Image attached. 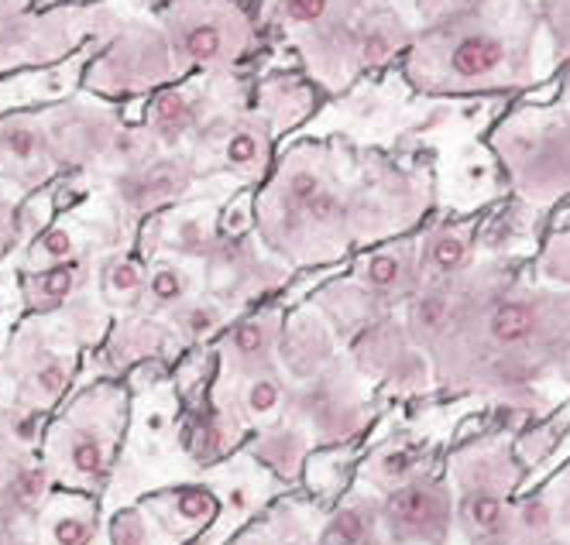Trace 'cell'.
<instances>
[{"label":"cell","mask_w":570,"mask_h":545,"mask_svg":"<svg viewBox=\"0 0 570 545\" xmlns=\"http://www.w3.org/2000/svg\"><path fill=\"white\" fill-rule=\"evenodd\" d=\"M357 288L368 303H399L410 299L413 291L423 285V265H420V237H399V240H382V247L368 250L354 278L347 281Z\"/></svg>","instance_id":"obj_12"},{"label":"cell","mask_w":570,"mask_h":545,"mask_svg":"<svg viewBox=\"0 0 570 545\" xmlns=\"http://www.w3.org/2000/svg\"><path fill=\"white\" fill-rule=\"evenodd\" d=\"M69 464L76 474L97 477L104 470V439L97 433H76L69 443Z\"/></svg>","instance_id":"obj_32"},{"label":"cell","mask_w":570,"mask_h":545,"mask_svg":"<svg viewBox=\"0 0 570 545\" xmlns=\"http://www.w3.org/2000/svg\"><path fill=\"white\" fill-rule=\"evenodd\" d=\"M540 28L529 0H484L474 11L423 24L402 59L405 79L430 97L525 90L540 79Z\"/></svg>","instance_id":"obj_2"},{"label":"cell","mask_w":570,"mask_h":545,"mask_svg":"<svg viewBox=\"0 0 570 545\" xmlns=\"http://www.w3.org/2000/svg\"><path fill=\"white\" fill-rule=\"evenodd\" d=\"M354 0H265L262 18L272 28H282L285 34H303L320 24H327L334 14H341Z\"/></svg>","instance_id":"obj_20"},{"label":"cell","mask_w":570,"mask_h":545,"mask_svg":"<svg viewBox=\"0 0 570 545\" xmlns=\"http://www.w3.org/2000/svg\"><path fill=\"white\" fill-rule=\"evenodd\" d=\"M282 309L268 306L262 313H252L237 319L220 340V354L224 360L237 370V374H258L272 367V357L282 347L285 337V323H282Z\"/></svg>","instance_id":"obj_13"},{"label":"cell","mask_w":570,"mask_h":545,"mask_svg":"<svg viewBox=\"0 0 570 545\" xmlns=\"http://www.w3.org/2000/svg\"><path fill=\"white\" fill-rule=\"evenodd\" d=\"M114 545H145V525L138 515H120L114 525Z\"/></svg>","instance_id":"obj_35"},{"label":"cell","mask_w":570,"mask_h":545,"mask_svg":"<svg viewBox=\"0 0 570 545\" xmlns=\"http://www.w3.org/2000/svg\"><path fill=\"white\" fill-rule=\"evenodd\" d=\"M258 110L275 123V131L282 135L285 128H296V123L313 110V93L293 76H275L262 87Z\"/></svg>","instance_id":"obj_21"},{"label":"cell","mask_w":570,"mask_h":545,"mask_svg":"<svg viewBox=\"0 0 570 545\" xmlns=\"http://www.w3.org/2000/svg\"><path fill=\"white\" fill-rule=\"evenodd\" d=\"M90 278H97V268L90 265V258H69V261H56L46 268H21L18 285L24 306L35 313H56L62 309L69 299H76L79 291L90 285Z\"/></svg>","instance_id":"obj_14"},{"label":"cell","mask_w":570,"mask_h":545,"mask_svg":"<svg viewBox=\"0 0 570 545\" xmlns=\"http://www.w3.org/2000/svg\"><path fill=\"white\" fill-rule=\"evenodd\" d=\"M79 255H83V247H79L72 227L56 220V224H49L46 230H38L28 240V265L24 268H46V265L69 261V258H79Z\"/></svg>","instance_id":"obj_23"},{"label":"cell","mask_w":570,"mask_h":545,"mask_svg":"<svg viewBox=\"0 0 570 545\" xmlns=\"http://www.w3.org/2000/svg\"><path fill=\"white\" fill-rule=\"evenodd\" d=\"M66 172L59 155L49 110L46 107H21L0 113V182L35 196L52 186Z\"/></svg>","instance_id":"obj_8"},{"label":"cell","mask_w":570,"mask_h":545,"mask_svg":"<svg viewBox=\"0 0 570 545\" xmlns=\"http://www.w3.org/2000/svg\"><path fill=\"white\" fill-rule=\"evenodd\" d=\"M69 374H72L69 357H59V354L42 357V360H38V367L31 370V392H35V398L46 402V405L56 402L66 392V385H69Z\"/></svg>","instance_id":"obj_29"},{"label":"cell","mask_w":570,"mask_h":545,"mask_svg":"<svg viewBox=\"0 0 570 545\" xmlns=\"http://www.w3.org/2000/svg\"><path fill=\"white\" fill-rule=\"evenodd\" d=\"M4 255H8V247H0V261H4Z\"/></svg>","instance_id":"obj_39"},{"label":"cell","mask_w":570,"mask_h":545,"mask_svg":"<svg viewBox=\"0 0 570 545\" xmlns=\"http://www.w3.org/2000/svg\"><path fill=\"white\" fill-rule=\"evenodd\" d=\"M224 76H207L199 72L193 82H173L151 93L145 107V135L161 148V151H183L203 123L210 120L214 107V90Z\"/></svg>","instance_id":"obj_9"},{"label":"cell","mask_w":570,"mask_h":545,"mask_svg":"<svg viewBox=\"0 0 570 545\" xmlns=\"http://www.w3.org/2000/svg\"><path fill=\"white\" fill-rule=\"evenodd\" d=\"M18 487H21L24 501H35L38 494H42V487H46V477H42V470H28V474H21Z\"/></svg>","instance_id":"obj_37"},{"label":"cell","mask_w":570,"mask_h":545,"mask_svg":"<svg viewBox=\"0 0 570 545\" xmlns=\"http://www.w3.org/2000/svg\"><path fill=\"white\" fill-rule=\"evenodd\" d=\"M540 24L550 34V56L553 66L570 59V0H540Z\"/></svg>","instance_id":"obj_27"},{"label":"cell","mask_w":570,"mask_h":545,"mask_svg":"<svg viewBox=\"0 0 570 545\" xmlns=\"http://www.w3.org/2000/svg\"><path fill=\"white\" fill-rule=\"evenodd\" d=\"M262 186L258 237L296 268L337 261L372 240H395L433 202L426 176L395 169L379 155L354 165L334 145L285 151Z\"/></svg>","instance_id":"obj_1"},{"label":"cell","mask_w":570,"mask_h":545,"mask_svg":"<svg viewBox=\"0 0 570 545\" xmlns=\"http://www.w3.org/2000/svg\"><path fill=\"white\" fill-rule=\"evenodd\" d=\"M560 487H563V497H560V518H563V522H570V474L563 477V484H560Z\"/></svg>","instance_id":"obj_38"},{"label":"cell","mask_w":570,"mask_h":545,"mask_svg":"<svg viewBox=\"0 0 570 545\" xmlns=\"http://www.w3.org/2000/svg\"><path fill=\"white\" fill-rule=\"evenodd\" d=\"M488 145L512 189L533 206L570 199V103L519 107L495 123Z\"/></svg>","instance_id":"obj_4"},{"label":"cell","mask_w":570,"mask_h":545,"mask_svg":"<svg viewBox=\"0 0 570 545\" xmlns=\"http://www.w3.org/2000/svg\"><path fill=\"white\" fill-rule=\"evenodd\" d=\"M299 402H303V412L313 418V426L327 436H347L351 418L361 415L357 398L344 388V382H337V377H320L313 388L303 392Z\"/></svg>","instance_id":"obj_17"},{"label":"cell","mask_w":570,"mask_h":545,"mask_svg":"<svg viewBox=\"0 0 570 545\" xmlns=\"http://www.w3.org/2000/svg\"><path fill=\"white\" fill-rule=\"evenodd\" d=\"M537 275L557 288L570 291V234H550L543 250H540V261H537Z\"/></svg>","instance_id":"obj_28"},{"label":"cell","mask_w":570,"mask_h":545,"mask_svg":"<svg viewBox=\"0 0 570 545\" xmlns=\"http://www.w3.org/2000/svg\"><path fill=\"white\" fill-rule=\"evenodd\" d=\"M186 79L179 59L169 46L161 24L151 21H125L104 49L90 59L83 72V90L104 100H131L151 97L161 87Z\"/></svg>","instance_id":"obj_6"},{"label":"cell","mask_w":570,"mask_h":545,"mask_svg":"<svg viewBox=\"0 0 570 545\" xmlns=\"http://www.w3.org/2000/svg\"><path fill=\"white\" fill-rule=\"evenodd\" d=\"M423 281L461 278L474 268V220H443L420 237Z\"/></svg>","instance_id":"obj_15"},{"label":"cell","mask_w":570,"mask_h":545,"mask_svg":"<svg viewBox=\"0 0 570 545\" xmlns=\"http://www.w3.org/2000/svg\"><path fill=\"white\" fill-rule=\"evenodd\" d=\"M145 285H148V261L131 255L128 247H120L117 255L100 258L97 268V288L104 291L107 303L117 306H141L145 299Z\"/></svg>","instance_id":"obj_18"},{"label":"cell","mask_w":570,"mask_h":545,"mask_svg":"<svg viewBox=\"0 0 570 545\" xmlns=\"http://www.w3.org/2000/svg\"><path fill=\"white\" fill-rule=\"evenodd\" d=\"M278 350L285 357V367H289L296 377H320V370L334 357V337H331L327 323L320 319V313L306 309L285 326V337H282Z\"/></svg>","instance_id":"obj_16"},{"label":"cell","mask_w":570,"mask_h":545,"mask_svg":"<svg viewBox=\"0 0 570 545\" xmlns=\"http://www.w3.org/2000/svg\"><path fill=\"white\" fill-rule=\"evenodd\" d=\"M193 299V275L186 268V258H155L148 261V285L141 306L155 313H173Z\"/></svg>","instance_id":"obj_19"},{"label":"cell","mask_w":570,"mask_h":545,"mask_svg":"<svg viewBox=\"0 0 570 545\" xmlns=\"http://www.w3.org/2000/svg\"><path fill=\"white\" fill-rule=\"evenodd\" d=\"M176 512L179 518L199 525V522H210L217 515V497L210 490H183L176 497Z\"/></svg>","instance_id":"obj_33"},{"label":"cell","mask_w":570,"mask_h":545,"mask_svg":"<svg viewBox=\"0 0 570 545\" xmlns=\"http://www.w3.org/2000/svg\"><path fill=\"white\" fill-rule=\"evenodd\" d=\"M416 467H420V459L413 449H389L372 464V477H379V484L385 487H402L420 474Z\"/></svg>","instance_id":"obj_31"},{"label":"cell","mask_w":570,"mask_h":545,"mask_svg":"<svg viewBox=\"0 0 570 545\" xmlns=\"http://www.w3.org/2000/svg\"><path fill=\"white\" fill-rule=\"evenodd\" d=\"M567 103H570V100H567Z\"/></svg>","instance_id":"obj_40"},{"label":"cell","mask_w":570,"mask_h":545,"mask_svg":"<svg viewBox=\"0 0 570 545\" xmlns=\"http://www.w3.org/2000/svg\"><path fill=\"white\" fill-rule=\"evenodd\" d=\"M451 494L436 480L413 477L382 505V528L395 545H443L451 532Z\"/></svg>","instance_id":"obj_11"},{"label":"cell","mask_w":570,"mask_h":545,"mask_svg":"<svg viewBox=\"0 0 570 545\" xmlns=\"http://www.w3.org/2000/svg\"><path fill=\"white\" fill-rule=\"evenodd\" d=\"M379 522H382V512L375 505L357 501V505H351L331 518V525L320 535V545H368Z\"/></svg>","instance_id":"obj_22"},{"label":"cell","mask_w":570,"mask_h":545,"mask_svg":"<svg viewBox=\"0 0 570 545\" xmlns=\"http://www.w3.org/2000/svg\"><path fill=\"white\" fill-rule=\"evenodd\" d=\"M244 412L255 415V418H268L282 408L285 402V385L282 377L268 367V370H258V374H248V385H244Z\"/></svg>","instance_id":"obj_25"},{"label":"cell","mask_w":570,"mask_h":545,"mask_svg":"<svg viewBox=\"0 0 570 545\" xmlns=\"http://www.w3.org/2000/svg\"><path fill=\"white\" fill-rule=\"evenodd\" d=\"M255 453L265 459V464L278 474H296L299 459H303V439L289 429H275L268 436H262V443L255 446Z\"/></svg>","instance_id":"obj_26"},{"label":"cell","mask_w":570,"mask_h":545,"mask_svg":"<svg viewBox=\"0 0 570 545\" xmlns=\"http://www.w3.org/2000/svg\"><path fill=\"white\" fill-rule=\"evenodd\" d=\"M275 123L258 107H217L186 145L203 176L262 186L275 169Z\"/></svg>","instance_id":"obj_7"},{"label":"cell","mask_w":570,"mask_h":545,"mask_svg":"<svg viewBox=\"0 0 570 545\" xmlns=\"http://www.w3.org/2000/svg\"><path fill=\"white\" fill-rule=\"evenodd\" d=\"M87 532H90V525L83 518H62L56 525V542L59 545H83Z\"/></svg>","instance_id":"obj_36"},{"label":"cell","mask_w":570,"mask_h":545,"mask_svg":"<svg viewBox=\"0 0 570 545\" xmlns=\"http://www.w3.org/2000/svg\"><path fill=\"white\" fill-rule=\"evenodd\" d=\"M125 24L114 8L69 0L35 8V0H0V79L14 72L56 69L90 41H110Z\"/></svg>","instance_id":"obj_3"},{"label":"cell","mask_w":570,"mask_h":545,"mask_svg":"<svg viewBox=\"0 0 570 545\" xmlns=\"http://www.w3.org/2000/svg\"><path fill=\"white\" fill-rule=\"evenodd\" d=\"M24 192L0 182V247L14 250L24 240Z\"/></svg>","instance_id":"obj_30"},{"label":"cell","mask_w":570,"mask_h":545,"mask_svg":"<svg viewBox=\"0 0 570 545\" xmlns=\"http://www.w3.org/2000/svg\"><path fill=\"white\" fill-rule=\"evenodd\" d=\"M155 21L186 76H234L258 49V24L240 0H158Z\"/></svg>","instance_id":"obj_5"},{"label":"cell","mask_w":570,"mask_h":545,"mask_svg":"<svg viewBox=\"0 0 570 545\" xmlns=\"http://www.w3.org/2000/svg\"><path fill=\"white\" fill-rule=\"evenodd\" d=\"M173 319L186 340H203L227 323V313H224V306H217L210 299H189L186 306L173 309Z\"/></svg>","instance_id":"obj_24"},{"label":"cell","mask_w":570,"mask_h":545,"mask_svg":"<svg viewBox=\"0 0 570 545\" xmlns=\"http://www.w3.org/2000/svg\"><path fill=\"white\" fill-rule=\"evenodd\" d=\"M512 477L499 449L474 456L471 474H464L461 525L474 545H499L512 535V518L505 508V490Z\"/></svg>","instance_id":"obj_10"},{"label":"cell","mask_w":570,"mask_h":545,"mask_svg":"<svg viewBox=\"0 0 570 545\" xmlns=\"http://www.w3.org/2000/svg\"><path fill=\"white\" fill-rule=\"evenodd\" d=\"M481 4H484V0H416V14H420L423 24H433V21H443V18L474 11Z\"/></svg>","instance_id":"obj_34"}]
</instances>
